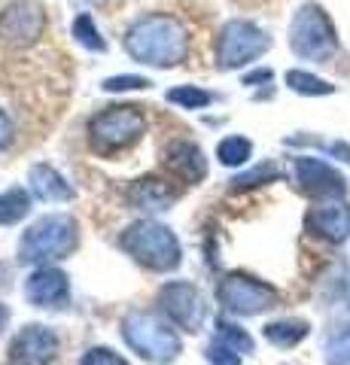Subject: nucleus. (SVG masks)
<instances>
[{"instance_id": "1", "label": "nucleus", "mask_w": 350, "mask_h": 365, "mask_svg": "<svg viewBox=\"0 0 350 365\" xmlns=\"http://www.w3.org/2000/svg\"><path fill=\"white\" fill-rule=\"evenodd\" d=\"M125 52L150 67H177L189 55V31L177 16L150 13L128 28Z\"/></svg>"}, {"instance_id": "2", "label": "nucleus", "mask_w": 350, "mask_h": 365, "mask_svg": "<svg viewBox=\"0 0 350 365\" xmlns=\"http://www.w3.org/2000/svg\"><path fill=\"white\" fill-rule=\"evenodd\" d=\"M80 244V225L67 213H49L37 220L19 241L21 265H49V262L67 259Z\"/></svg>"}, {"instance_id": "3", "label": "nucleus", "mask_w": 350, "mask_h": 365, "mask_svg": "<svg viewBox=\"0 0 350 365\" xmlns=\"http://www.w3.org/2000/svg\"><path fill=\"white\" fill-rule=\"evenodd\" d=\"M119 247L138 262V265L150 268V271H177L180 262H183V250H180L177 235L162 222L153 220H140L128 225L125 232L119 235Z\"/></svg>"}, {"instance_id": "4", "label": "nucleus", "mask_w": 350, "mask_h": 365, "mask_svg": "<svg viewBox=\"0 0 350 365\" xmlns=\"http://www.w3.org/2000/svg\"><path fill=\"white\" fill-rule=\"evenodd\" d=\"M122 338L146 362L168 365L183 353V341L171 329V319L153 311H128L122 317Z\"/></svg>"}, {"instance_id": "5", "label": "nucleus", "mask_w": 350, "mask_h": 365, "mask_svg": "<svg viewBox=\"0 0 350 365\" xmlns=\"http://www.w3.org/2000/svg\"><path fill=\"white\" fill-rule=\"evenodd\" d=\"M146 131V116L140 107L134 104H116L104 107L88 122V143L98 155H116L128 150L143 137Z\"/></svg>"}, {"instance_id": "6", "label": "nucleus", "mask_w": 350, "mask_h": 365, "mask_svg": "<svg viewBox=\"0 0 350 365\" xmlns=\"http://www.w3.org/2000/svg\"><path fill=\"white\" fill-rule=\"evenodd\" d=\"M289 46L292 52L302 58H314V61H326L329 55L338 49V37H335V25L326 16V9L317 4H304L296 19L289 25Z\"/></svg>"}, {"instance_id": "7", "label": "nucleus", "mask_w": 350, "mask_h": 365, "mask_svg": "<svg viewBox=\"0 0 350 365\" xmlns=\"http://www.w3.org/2000/svg\"><path fill=\"white\" fill-rule=\"evenodd\" d=\"M268 49H271V37L262 28H256L253 21L235 19L217 37V64L222 71H235V67L256 61L259 55H265Z\"/></svg>"}, {"instance_id": "8", "label": "nucleus", "mask_w": 350, "mask_h": 365, "mask_svg": "<svg viewBox=\"0 0 350 365\" xmlns=\"http://www.w3.org/2000/svg\"><path fill=\"white\" fill-rule=\"evenodd\" d=\"M159 307H162V314L171 319L174 326H180L189 335L201 332L205 317H207V307H205L201 292L192 287V283H186V280L165 283V287L159 289Z\"/></svg>"}, {"instance_id": "9", "label": "nucleus", "mask_w": 350, "mask_h": 365, "mask_svg": "<svg viewBox=\"0 0 350 365\" xmlns=\"http://www.w3.org/2000/svg\"><path fill=\"white\" fill-rule=\"evenodd\" d=\"M43 31H46V13L34 0H19L0 13V40L13 49H28L43 37Z\"/></svg>"}, {"instance_id": "10", "label": "nucleus", "mask_w": 350, "mask_h": 365, "mask_svg": "<svg viewBox=\"0 0 350 365\" xmlns=\"http://www.w3.org/2000/svg\"><path fill=\"white\" fill-rule=\"evenodd\" d=\"M217 299L229 314L250 317L259 311H268V307L274 304V292H271L265 283L247 277V274H229V277L220 280Z\"/></svg>"}, {"instance_id": "11", "label": "nucleus", "mask_w": 350, "mask_h": 365, "mask_svg": "<svg viewBox=\"0 0 350 365\" xmlns=\"http://www.w3.org/2000/svg\"><path fill=\"white\" fill-rule=\"evenodd\" d=\"M58 356V335L49 326L31 323L9 344V362L13 365H49Z\"/></svg>"}, {"instance_id": "12", "label": "nucleus", "mask_w": 350, "mask_h": 365, "mask_svg": "<svg viewBox=\"0 0 350 365\" xmlns=\"http://www.w3.org/2000/svg\"><path fill=\"white\" fill-rule=\"evenodd\" d=\"M25 299L34 307H46V311H58L71 302V283H67V274L58 268L40 265L37 271L25 280Z\"/></svg>"}, {"instance_id": "13", "label": "nucleus", "mask_w": 350, "mask_h": 365, "mask_svg": "<svg viewBox=\"0 0 350 365\" xmlns=\"http://www.w3.org/2000/svg\"><path fill=\"white\" fill-rule=\"evenodd\" d=\"M165 170L171 177H177L180 182H186V186H195V182L205 180V174H207L205 153L189 140H174L165 150Z\"/></svg>"}, {"instance_id": "14", "label": "nucleus", "mask_w": 350, "mask_h": 365, "mask_svg": "<svg viewBox=\"0 0 350 365\" xmlns=\"http://www.w3.org/2000/svg\"><path fill=\"white\" fill-rule=\"evenodd\" d=\"M128 204L138 210H168L171 204L180 198V189H174L168 180H159V177H143L138 182L128 186Z\"/></svg>"}, {"instance_id": "15", "label": "nucleus", "mask_w": 350, "mask_h": 365, "mask_svg": "<svg viewBox=\"0 0 350 365\" xmlns=\"http://www.w3.org/2000/svg\"><path fill=\"white\" fill-rule=\"evenodd\" d=\"M28 186L37 201H73L76 192L52 165H34L28 170Z\"/></svg>"}, {"instance_id": "16", "label": "nucleus", "mask_w": 350, "mask_h": 365, "mask_svg": "<svg viewBox=\"0 0 350 365\" xmlns=\"http://www.w3.org/2000/svg\"><path fill=\"white\" fill-rule=\"evenodd\" d=\"M296 170H299V182H304L311 192H335V189H341V177H338L329 165L317 162V158H299Z\"/></svg>"}, {"instance_id": "17", "label": "nucleus", "mask_w": 350, "mask_h": 365, "mask_svg": "<svg viewBox=\"0 0 350 365\" xmlns=\"http://www.w3.org/2000/svg\"><path fill=\"white\" fill-rule=\"evenodd\" d=\"M31 213V195L25 189H6L0 192V225H16Z\"/></svg>"}, {"instance_id": "18", "label": "nucleus", "mask_w": 350, "mask_h": 365, "mask_svg": "<svg viewBox=\"0 0 350 365\" xmlns=\"http://www.w3.org/2000/svg\"><path fill=\"white\" fill-rule=\"evenodd\" d=\"M314 228H317L320 235H326V237H335V241H341V237L347 235V228H350V213L344 210V207H323V210H317L314 213Z\"/></svg>"}, {"instance_id": "19", "label": "nucleus", "mask_w": 350, "mask_h": 365, "mask_svg": "<svg viewBox=\"0 0 350 365\" xmlns=\"http://www.w3.org/2000/svg\"><path fill=\"white\" fill-rule=\"evenodd\" d=\"M250 153H253V146L247 137H225V140H220V146H217V158L225 168L244 165L247 158H250Z\"/></svg>"}, {"instance_id": "20", "label": "nucleus", "mask_w": 350, "mask_h": 365, "mask_svg": "<svg viewBox=\"0 0 350 365\" xmlns=\"http://www.w3.org/2000/svg\"><path fill=\"white\" fill-rule=\"evenodd\" d=\"M73 37H76V43L80 46H86V49H92V52H107V43H104V37H101V31H98V25L92 21V16H76L73 19Z\"/></svg>"}, {"instance_id": "21", "label": "nucleus", "mask_w": 350, "mask_h": 365, "mask_svg": "<svg viewBox=\"0 0 350 365\" xmlns=\"http://www.w3.org/2000/svg\"><path fill=\"white\" fill-rule=\"evenodd\" d=\"M168 101L177 107H183V110H201V107L210 104L213 95L205 88H198V86H177V88L168 91Z\"/></svg>"}, {"instance_id": "22", "label": "nucleus", "mask_w": 350, "mask_h": 365, "mask_svg": "<svg viewBox=\"0 0 350 365\" xmlns=\"http://www.w3.org/2000/svg\"><path fill=\"white\" fill-rule=\"evenodd\" d=\"M287 86L292 91H299V95H329L332 91L329 83H323V79L304 73V71H289L287 73Z\"/></svg>"}, {"instance_id": "23", "label": "nucleus", "mask_w": 350, "mask_h": 365, "mask_svg": "<svg viewBox=\"0 0 350 365\" xmlns=\"http://www.w3.org/2000/svg\"><path fill=\"white\" fill-rule=\"evenodd\" d=\"M217 329H220L217 341H222V344L232 347L235 353H250L253 350V341H250V335H247L241 326H232V323H225V319H220Z\"/></svg>"}, {"instance_id": "24", "label": "nucleus", "mask_w": 350, "mask_h": 365, "mask_svg": "<svg viewBox=\"0 0 350 365\" xmlns=\"http://www.w3.org/2000/svg\"><path fill=\"white\" fill-rule=\"evenodd\" d=\"M302 335H304L302 323H271L265 329V338L271 341V344H277V347H292Z\"/></svg>"}, {"instance_id": "25", "label": "nucleus", "mask_w": 350, "mask_h": 365, "mask_svg": "<svg viewBox=\"0 0 350 365\" xmlns=\"http://www.w3.org/2000/svg\"><path fill=\"white\" fill-rule=\"evenodd\" d=\"M101 86H104V91H134V88H150L153 83L146 76H110Z\"/></svg>"}, {"instance_id": "26", "label": "nucleus", "mask_w": 350, "mask_h": 365, "mask_svg": "<svg viewBox=\"0 0 350 365\" xmlns=\"http://www.w3.org/2000/svg\"><path fill=\"white\" fill-rule=\"evenodd\" d=\"M80 365H128V362L119 353H113L110 347H92V350H86Z\"/></svg>"}, {"instance_id": "27", "label": "nucleus", "mask_w": 350, "mask_h": 365, "mask_svg": "<svg viewBox=\"0 0 350 365\" xmlns=\"http://www.w3.org/2000/svg\"><path fill=\"white\" fill-rule=\"evenodd\" d=\"M207 359H210L213 365H238V362H241L238 353H235L232 347H225L222 341H213V344L207 347Z\"/></svg>"}, {"instance_id": "28", "label": "nucleus", "mask_w": 350, "mask_h": 365, "mask_svg": "<svg viewBox=\"0 0 350 365\" xmlns=\"http://www.w3.org/2000/svg\"><path fill=\"white\" fill-rule=\"evenodd\" d=\"M271 177H277L274 174V170H271V168H259V170H253V174H244V177H235L232 180V189H247V186H256V182L259 180H271Z\"/></svg>"}, {"instance_id": "29", "label": "nucleus", "mask_w": 350, "mask_h": 365, "mask_svg": "<svg viewBox=\"0 0 350 365\" xmlns=\"http://www.w3.org/2000/svg\"><path fill=\"white\" fill-rule=\"evenodd\" d=\"M13 140H16V125H13V119H9L4 110H0V153L9 150Z\"/></svg>"}, {"instance_id": "30", "label": "nucleus", "mask_w": 350, "mask_h": 365, "mask_svg": "<svg viewBox=\"0 0 350 365\" xmlns=\"http://www.w3.org/2000/svg\"><path fill=\"white\" fill-rule=\"evenodd\" d=\"M6 323H9V307H6V304H0V332L6 329Z\"/></svg>"}, {"instance_id": "31", "label": "nucleus", "mask_w": 350, "mask_h": 365, "mask_svg": "<svg viewBox=\"0 0 350 365\" xmlns=\"http://www.w3.org/2000/svg\"><path fill=\"white\" fill-rule=\"evenodd\" d=\"M92 4H98V0H92Z\"/></svg>"}]
</instances>
